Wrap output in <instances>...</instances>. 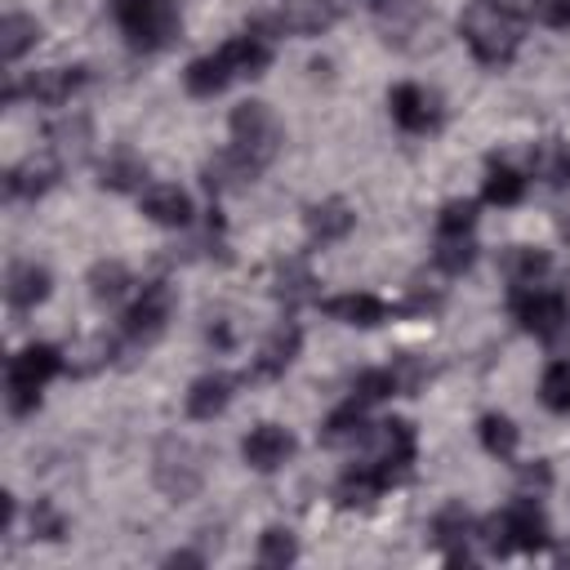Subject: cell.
Instances as JSON below:
<instances>
[{
	"label": "cell",
	"instance_id": "1",
	"mask_svg": "<svg viewBox=\"0 0 570 570\" xmlns=\"http://www.w3.org/2000/svg\"><path fill=\"white\" fill-rule=\"evenodd\" d=\"M459 36L468 40V49L481 67H508L525 40V22L503 0H472L459 13Z\"/></svg>",
	"mask_w": 570,
	"mask_h": 570
},
{
	"label": "cell",
	"instance_id": "2",
	"mask_svg": "<svg viewBox=\"0 0 570 570\" xmlns=\"http://www.w3.org/2000/svg\"><path fill=\"white\" fill-rule=\"evenodd\" d=\"M111 13L134 53H160L183 36V13L174 0H111Z\"/></svg>",
	"mask_w": 570,
	"mask_h": 570
},
{
	"label": "cell",
	"instance_id": "3",
	"mask_svg": "<svg viewBox=\"0 0 570 570\" xmlns=\"http://www.w3.org/2000/svg\"><path fill=\"white\" fill-rule=\"evenodd\" d=\"M548 517H543V508L530 499V494H521V499H512L503 512H494V517H485L481 525H476V539L485 543V552L490 557H508L512 548H521V552H539L543 543H548Z\"/></svg>",
	"mask_w": 570,
	"mask_h": 570
},
{
	"label": "cell",
	"instance_id": "4",
	"mask_svg": "<svg viewBox=\"0 0 570 570\" xmlns=\"http://www.w3.org/2000/svg\"><path fill=\"white\" fill-rule=\"evenodd\" d=\"M232 156L258 178L267 165H272V156L281 151V138H285V129H281V120H276V111L267 107V102H258V98H249V102H236L232 107Z\"/></svg>",
	"mask_w": 570,
	"mask_h": 570
},
{
	"label": "cell",
	"instance_id": "5",
	"mask_svg": "<svg viewBox=\"0 0 570 570\" xmlns=\"http://www.w3.org/2000/svg\"><path fill=\"white\" fill-rule=\"evenodd\" d=\"M62 374V352L49 347V343H27L22 352L9 356V374H4V401H9V414L22 419L40 405V392L45 383Z\"/></svg>",
	"mask_w": 570,
	"mask_h": 570
},
{
	"label": "cell",
	"instance_id": "6",
	"mask_svg": "<svg viewBox=\"0 0 570 570\" xmlns=\"http://www.w3.org/2000/svg\"><path fill=\"white\" fill-rule=\"evenodd\" d=\"M512 321L525 330V334H534V338H543V343H552L566 325H570V298L561 294V289H543V285H525V289H512Z\"/></svg>",
	"mask_w": 570,
	"mask_h": 570
},
{
	"label": "cell",
	"instance_id": "7",
	"mask_svg": "<svg viewBox=\"0 0 570 570\" xmlns=\"http://www.w3.org/2000/svg\"><path fill=\"white\" fill-rule=\"evenodd\" d=\"M414 428L405 423V419H383V423H374V432H370V454H365V463L387 481V485H396V481H405L410 476V468H414Z\"/></svg>",
	"mask_w": 570,
	"mask_h": 570
},
{
	"label": "cell",
	"instance_id": "8",
	"mask_svg": "<svg viewBox=\"0 0 570 570\" xmlns=\"http://www.w3.org/2000/svg\"><path fill=\"white\" fill-rule=\"evenodd\" d=\"M151 476H156V485H160L174 503H183V499H191V494L200 490V454H196L187 441L169 436V441H160V450H156Z\"/></svg>",
	"mask_w": 570,
	"mask_h": 570
},
{
	"label": "cell",
	"instance_id": "9",
	"mask_svg": "<svg viewBox=\"0 0 570 570\" xmlns=\"http://www.w3.org/2000/svg\"><path fill=\"white\" fill-rule=\"evenodd\" d=\"M338 18V4L334 0H281L272 18L254 22L272 36H321L325 27H334Z\"/></svg>",
	"mask_w": 570,
	"mask_h": 570
},
{
	"label": "cell",
	"instance_id": "10",
	"mask_svg": "<svg viewBox=\"0 0 570 570\" xmlns=\"http://www.w3.org/2000/svg\"><path fill=\"white\" fill-rule=\"evenodd\" d=\"M169 316H174V289H169L165 281H151V285H142V294L134 298V307L125 312V334H129L134 343H156V338L165 334Z\"/></svg>",
	"mask_w": 570,
	"mask_h": 570
},
{
	"label": "cell",
	"instance_id": "11",
	"mask_svg": "<svg viewBox=\"0 0 570 570\" xmlns=\"http://www.w3.org/2000/svg\"><path fill=\"white\" fill-rule=\"evenodd\" d=\"M89 76H85V67H40V71H31L22 85L18 80H9V89H4V98L13 102L18 94H27L31 102H40V107H62V102H71V94L85 85Z\"/></svg>",
	"mask_w": 570,
	"mask_h": 570
},
{
	"label": "cell",
	"instance_id": "12",
	"mask_svg": "<svg viewBox=\"0 0 570 570\" xmlns=\"http://www.w3.org/2000/svg\"><path fill=\"white\" fill-rule=\"evenodd\" d=\"M294 450H298V441H294V432L281 428V423H258V428L240 441V459H245L254 472H276V468H285V463L294 459Z\"/></svg>",
	"mask_w": 570,
	"mask_h": 570
},
{
	"label": "cell",
	"instance_id": "13",
	"mask_svg": "<svg viewBox=\"0 0 570 570\" xmlns=\"http://www.w3.org/2000/svg\"><path fill=\"white\" fill-rule=\"evenodd\" d=\"M387 107H392V120L405 129V134H432L436 125H441V107H436V98L423 89V85H396L392 94H387Z\"/></svg>",
	"mask_w": 570,
	"mask_h": 570
},
{
	"label": "cell",
	"instance_id": "14",
	"mask_svg": "<svg viewBox=\"0 0 570 570\" xmlns=\"http://www.w3.org/2000/svg\"><path fill=\"white\" fill-rule=\"evenodd\" d=\"M138 205H142V218H151L156 227H187L196 214L191 196L178 183H147L138 191Z\"/></svg>",
	"mask_w": 570,
	"mask_h": 570
},
{
	"label": "cell",
	"instance_id": "15",
	"mask_svg": "<svg viewBox=\"0 0 570 570\" xmlns=\"http://www.w3.org/2000/svg\"><path fill=\"white\" fill-rule=\"evenodd\" d=\"M49 285H53L49 267H40V263H31V258H18V263L4 267V298H9V307H18V312L45 303V298H49Z\"/></svg>",
	"mask_w": 570,
	"mask_h": 570
},
{
	"label": "cell",
	"instance_id": "16",
	"mask_svg": "<svg viewBox=\"0 0 570 570\" xmlns=\"http://www.w3.org/2000/svg\"><path fill=\"white\" fill-rule=\"evenodd\" d=\"M298 343H303V330H298L294 321H281V325L267 334V343L258 347V356H254V365H249L245 379H276V374H285L289 361L298 356Z\"/></svg>",
	"mask_w": 570,
	"mask_h": 570
},
{
	"label": "cell",
	"instance_id": "17",
	"mask_svg": "<svg viewBox=\"0 0 570 570\" xmlns=\"http://www.w3.org/2000/svg\"><path fill=\"white\" fill-rule=\"evenodd\" d=\"M232 80H240V76H236V67H232L227 49L200 53V58H191L187 71H183V85H187L191 98H214V94H223Z\"/></svg>",
	"mask_w": 570,
	"mask_h": 570
},
{
	"label": "cell",
	"instance_id": "18",
	"mask_svg": "<svg viewBox=\"0 0 570 570\" xmlns=\"http://www.w3.org/2000/svg\"><path fill=\"white\" fill-rule=\"evenodd\" d=\"M303 227H307V240L312 245H334V240H343L356 227V214H352L347 200L330 196V200H321V205H312L303 214Z\"/></svg>",
	"mask_w": 570,
	"mask_h": 570
},
{
	"label": "cell",
	"instance_id": "19",
	"mask_svg": "<svg viewBox=\"0 0 570 570\" xmlns=\"http://www.w3.org/2000/svg\"><path fill=\"white\" fill-rule=\"evenodd\" d=\"M321 312L330 316V321H338V325H356V330H374V325H383L387 321V303L379 298V294H334V298H325L321 303Z\"/></svg>",
	"mask_w": 570,
	"mask_h": 570
},
{
	"label": "cell",
	"instance_id": "20",
	"mask_svg": "<svg viewBox=\"0 0 570 570\" xmlns=\"http://www.w3.org/2000/svg\"><path fill=\"white\" fill-rule=\"evenodd\" d=\"M232 396H236V379H227V374H200L187 387V414L200 419V423H209V419H218L232 405Z\"/></svg>",
	"mask_w": 570,
	"mask_h": 570
},
{
	"label": "cell",
	"instance_id": "21",
	"mask_svg": "<svg viewBox=\"0 0 570 570\" xmlns=\"http://www.w3.org/2000/svg\"><path fill=\"white\" fill-rule=\"evenodd\" d=\"M53 178H58V165H53V160L27 156V160H18V165L4 174V196H9V200H36V196H45V191L53 187Z\"/></svg>",
	"mask_w": 570,
	"mask_h": 570
},
{
	"label": "cell",
	"instance_id": "22",
	"mask_svg": "<svg viewBox=\"0 0 570 570\" xmlns=\"http://www.w3.org/2000/svg\"><path fill=\"white\" fill-rule=\"evenodd\" d=\"M548 267H552L548 249H534V245H508V249L499 254V272H503V281H508L512 289L539 285V281L548 276Z\"/></svg>",
	"mask_w": 570,
	"mask_h": 570
},
{
	"label": "cell",
	"instance_id": "23",
	"mask_svg": "<svg viewBox=\"0 0 570 570\" xmlns=\"http://www.w3.org/2000/svg\"><path fill=\"white\" fill-rule=\"evenodd\" d=\"M432 534H436V543H441L445 561H450V566H459V561H468V539L476 534V525H472V517H468L459 503H450V508H441V512H436Z\"/></svg>",
	"mask_w": 570,
	"mask_h": 570
},
{
	"label": "cell",
	"instance_id": "24",
	"mask_svg": "<svg viewBox=\"0 0 570 570\" xmlns=\"http://www.w3.org/2000/svg\"><path fill=\"white\" fill-rule=\"evenodd\" d=\"M383 490H387V481H383L365 459H356V463L343 468V476H338V485H334V499H338L343 508H365V503H374Z\"/></svg>",
	"mask_w": 570,
	"mask_h": 570
},
{
	"label": "cell",
	"instance_id": "25",
	"mask_svg": "<svg viewBox=\"0 0 570 570\" xmlns=\"http://www.w3.org/2000/svg\"><path fill=\"white\" fill-rule=\"evenodd\" d=\"M374 4V18L383 27L387 40L405 45V36H414L423 27V4L419 0H370Z\"/></svg>",
	"mask_w": 570,
	"mask_h": 570
},
{
	"label": "cell",
	"instance_id": "26",
	"mask_svg": "<svg viewBox=\"0 0 570 570\" xmlns=\"http://www.w3.org/2000/svg\"><path fill=\"white\" fill-rule=\"evenodd\" d=\"M530 169L534 178H543L548 187H570V142L561 138H543L530 147Z\"/></svg>",
	"mask_w": 570,
	"mask_h": 570
},
{
	"label": "cell",
	"instance_id": "27",
	"mask_svg": "<svg viewBox=\"0 0 570 570\" xmlns=\"http://www.w3.org/2000/svg\"><path fill=\"white\" fill-rule=\"evenodd\" d=\"M521 196H525V174L521 169H512V165H490L485 169V183H481L485 205L508 209V205H521Z\"/></svg>",
	"mask_w": 570,
	"mask_h": 570
},
{
	"label": "cell",
	"instance_id": "28",
	"mask_svg": "<svg viewBox=\"0 0 570 570\" xmlns=\"http://www.w3.org/2000/svg\"><path fill=\"white\" fill-rule=\"evenodd\" d=\"M129 285H134V276L116 258H98L89 267V294H94V303H120L129 294Z\"/></svg>",
	"mask_w": 570,
	"mask_h": 570
},
{
	"label": "cell",
	"instance_id": "29",
	"mask_svg": "<svg viewBox=\"0 0 570 570\" xmlns=\"http://www.w3.org/2000/svg\"><path fill=\"white\" fill-rule=\"evenodd\" d=\"M365 410L370 405H361L356 396H347L338 410H330V419L321 423V441L325 445H347V441H356L361 432H365Z\"/></svg>",
	"mask_w": 570,
	"mask_h": 570
},
{
	"label": "cell",
	"instance_id": "30",
	"mask_svg": "<svg viewBox=\"0 0 570 570\" xmlns=\"http://www.w3.org/2000/svg\"><path fill=\"white\" fill-rule=\"evenodd\" d=\"M36 40H40V22L36 18L4 13V22H0V53H4V62H18L27 49H36Z\"/></svg>",
	"mask_w": 570,
	"mask_h": 570
},
{
	"label": "cell",
	"instance_id": "31",
	"mask_svg": "<svg viewBox=\"0 0 570 570\" xmlns=\"http://www.w3.org/2000/svg\"><path fill=\"white\" fill-rule=\"evenodd\" d=\"M98 183L102 187H111V191H142L147 187V165L138 160V156H129V151H120V156H111V160H102V169H98Z\"/></svg>",
	"mask_w": 570,
	"mask_h": 570
},
{
	"label": "cell",
	"instance_id": "32",
	"mask_svg": "<svg viewBox=\"0 0 570 570\" xmlns=\"http://www.w3.org/2000/svg\"><path fill=\"white\" fill-rule=\"evenodd\" d=\"M476 432H481V445H485L494 459H503V463L517 459V441H521V436H517V423H512L508 414H485Z\"/></svg>",
	"mask_w": 570,
	"mask_h": 570
},
{
	"label": "cell",
	"instance_id": "33",
	"mask_svg": "<svg viewBox=\"0 0 570 570\" xmlns=\"http://www.w3.org/2000/svg\"><path fill=\"white\" fill-rule=\"evenodd\" d=\"M298 557V543H294V530L285 525H267L258 534V566H272V570H285L289 561Z\"/></svg>",
	"mask_w": 570,
	"mask_h": 570
},
{
	"label": "cell",
	"instance_id": "34",
	"mask_svg": "<svg viewBox=\"0 0 570 570\" xmlns=\"http://www.w3.org/2000/svg\"><path fill=\"white\" fill-rule=\"evenodd\" d=\"M476 263V240L472 236H436V267L445 276H463Z\"/></svg>",
	"mask_w": 570,
	"mask_h": 570
},
{
	"label": "cell",
	"instance_id": "35",
	"mask_svg": "<svg viewBox=\"0 0 570 570\" xmlns=\"http://www.w3.org/2000/svg\"><path fill=\"white\" fill-rule=\"evenodd\" d=\"M539 401L552 414H570V361H552L539 379Z\"/></svg>",
	"mask_w": 570,
	"mask_h": 570
},
{
	"label": "cell",
	"instance_id": "36",
	"mask_svg": "<svg viewBox=\"0 0 570 570\" xmlns=\"http://www.w3.org/2000/svg\"><path fill=\"white\" fill-rule=\"evenodd\" d=\"M396 392H401L396 370H365V374L352 383V396H356L361 405H379V401H387V396H396Z\"/></svg>",
	"mask_w": 570,
	"mask_h": 570
},
{
	"label": "cell",
	"instance_id": "37",
	"mask_svg": "<svg viewBox=\"0 0 570 570\" xmlns=\"http://www.w3.org/2000/svg\"><path fill=\"white\" fill-rule=\"evenodd\" d=\"M476 227V200H445L436 214V236H472Z\"/></svg>",
	"mask_w": 570,
	"mask_h": 570
},
{
	"label": "cell",
	"instance_id": "38",
	"mask_svg": "<svg viewBox=\"0 0 570 570\" xmlns=\"http://www.w3.org/2000/svg\"><path fill=\"white\" fill-rule=\"evenodd\" d=\"M312 285H316V281H312V272H307L303 263H294V258H289V263H281V267H276V294H281L285 303L307 298V294H312Z\"/></svg>",
	"mask_w": 570,
	"mask_h": 570
},
{
	"label": "cell",
	"instance_id": "39",
	"mask_svg": "<svg viewBox=\"0 0 570 570\" xmlns=\"http://www.w3.org/2000/svg\"><path fill=\"white\" fill-rule=\"evenodd\" d=\"M62 530H67V521H62V512L53 503H36L31 508V534L36 539H62Z\"/></svg>",
	"mask_w": 570,
	"mask_h": 570
},
{
	"label": "cell",
	"instance_id": "40",
	"mask_svg": "<svg viewBox=\"0 0 570 570\" xmlns=\"http://www.w3.org/2000/svg\"><path fill=\"white\" fill-rule=\"evenodd\" d=\"M534 22L552 31H570V0H534Z\"/></svg>",
	"mask_w": 570,
	"mask_h": 570
},
{
	"label": "cell",
	"instance_id": "41",
	"mask_svg": "<svg viewBox=\"0 0 570 570\" xmlns=\"http://www.w3.org/2000/svg\"><path fill=\"white\" fill-rule=\"evenodd\" d=\"M169 566H200V557H196V552H174Z\"/></svg>",
	"mask_w": 570,
	"mask_h": 570
},
{
	"label": "cell",
	"instance_id": "42",
	"mask_svg": "<svg viewBox=\"0 0 570 570\" xmlns=\"http://www.w3.org/2000/svg\"><path fill=\"white\" fill-rule=\"evenodd\" d=\"M561 561H566V566H570V552H566V557H561Z\"/></svg>",
	"mask_w": 570,
	"mask_h": 570
}]
</instances>
